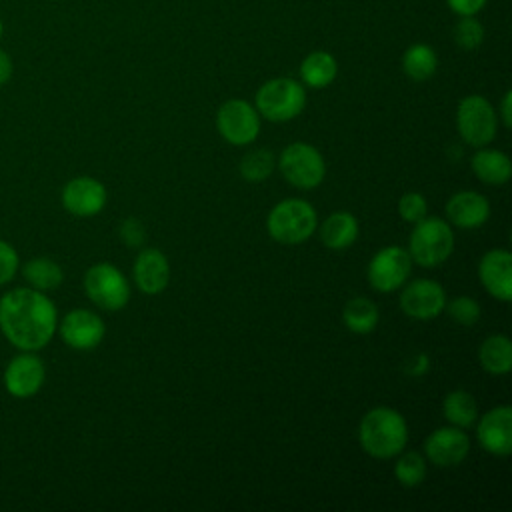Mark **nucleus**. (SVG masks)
<instances>
[{
    "label": "nucleus",
    "mask_w": 512,
    "mask_h": 512,
    "mask_svg": "<svg viewBox=\"0 0 512 512\" xmlns=\"http://www.w3.org/2000/svg\"><path fill=\"white\" fill-rule=\"evenodd\" d=\"M58 328V310L46 292L12 288L0 296V332L18 350L44 348Z\"/></svg>",
    "instance_id": "1"
},
{
    "label": "nucleus",
    "mask_w": 512,
    "mask_h": 512,
    "mask_svg": "<svg viewBox=\"0 0 512 512\" xmlns=\"http://www.w3.org/2000/svg\"><path fill=\"white\" fill-rule=\"evenodd\" d=\"M358 440L366 454L374 458H394L408 442V426L404 416L388 406L368 410L358 426Z\"/></svg>",
    "instance_id": "2"
},
{
    "label": "nucleus",
    "mask_w": 512,
    "mask_h": 512,
    "mask_svg": "<svg viewBox=\"0 0 512 512\" xmlns=\"http://www.w3.org/2000/svg\"><path fill=\"white\" fill-rule=\"evenodd\" d=\"M316 224L318 218L312 204L302 198L278 202L266 218L268 234L280 244H302L314 234Z\"/></svg>",
    "instance_id": "3"
},
{
    "label": "nucleus",
    "mask_w": 512,
    "mask_h": 512,
    "mask_svg": "<svg viewBox=\"0 0 512 512\" xmlns=\"http://www.w3.org/2000/svg\"><path fill=\"white\" fill-rule=\"evenodd\" d=\"M454 250V232L442 218H422L414 224L408 240V254L420 266H438Z\"/></svg>",
    "instance_id": "4"
},
{
    "label": "nucleus",
    "mask_w": 512,
    "mask_h": 512,
    "mask_svg": "<svg viewBox=\"0 0 512 512\" xmlns=\"http://www.w3.org/2000/svg\"><path fill=\"white\" fill-rule=\"evenodd\" d=\"M306 106L304 84L294 78H272L256 92V110L270 122H286L296 118Z\"/></svg>",
    "instance_id": "5"
},
{
    "label": "nucleus",
    "mask_w": 512,
    "mask_h": 512,
    "mask_svg": "<svg viewBox=\"0 0 512 512\" xmlns=\"http://www.w3.org/2000/svg\"><path fill=\"white\" fill-rule=\"evenodd\" d=\"M86 296L104 310H122L130 300V286L126 276L108 262H98L90 266L84 274Z\"/></svg>",
    "instance_id": "6"
},
{
    "label": "nucleus",
    "mask_w": 512,
    "mask_h": 512,
    "mask_svg": "<svg viewBox=\"0 0 512 512\" xmlns=\"http://www.w3.org/2000/svg\"><path fill=\"white\" fill-rule=\"evenodd\" d=\"M456 126L466 144L486 146L496 136V112L484 96L470 94L458 102Z\"/></svg>",
    "instance_id": "7"
},
{
    "label": "nucleus",
    "mask_w": 512,
    "mask_h": 512,
    "mask_svg": "<svg viewBox=\"0 0 512 512\" xmlns=\"http://www.w3.org/2000/svg\"><path fill=\"white\" fill-rule=\"evenodd\" d=\"M282 176L296 188H316L326 174L322 154L306 142H294L286 146L278 158Z\"/></svg>",
    "instance_id": "8"
},
{
    "label": "nucleus",
    "mask_w": 512,
    "mask_h": 512,
    "mask_svg": "<svg viewBox=\"0 0 512 512\" xmlns=\"http://www.w3.org/2000/svg\"><path fill=\"white\" fill-rule=\"evenodd\" d=\"M216 128L220 136L234 146L250 144L260 132V114L250 102L232 98L218 108Z\"/></svg>",
    "instance_id": "9"
},
{
    "label": "nucleus",
    "mask_w": 512,
    "mask_h": 512,
    "mask_svg": "<svg viewBox=\"0 0 512 512\" xmlns=\"http://www.w3.org/2000/svg\"><path fill=\"white\" fill-rule=\"evenodd\" d=\"M412 270L408 250L400 246H386L378 250L368 264V282L378 292H392L400 288Z\"/></svg>",
    "instance_id": "10"
},
{
    "label": "nucleus",
    "mask_w": 512,
    "mask_h": 512,
    "mask_svg": "<svg viewBox=\"0 0 512 512\" xmlns=\"http://www.w3.org/2000/svg\"><path fill=\"white\" fill-rule=\"evenodd\" d=\"M46 380V368L40 356L20 350L4 368V388L14 398H30L40 392Z\"/></svg>",
    "instance_id": "11"
},
{
    "label": "nucleus",
    "mask_w": 512,
    "mask_h": 512,
    "mask_svg": "<svg viewBox=\"0 0 512 512\" xmlns=\"http://www.w3.org/2000/svg\"><path fill=\"white\" fill-rule=\"evenodd\" d=\"M400 308L410 318L432 320L446 308L444 288L430 278L412 280L400 292Z\"/></svg>",
    "instance_id": "12"
},
{
    "label": "nucleus",
    "mask_w": 512,
    "mask_h": 512,
    "mask_svg": "<svg viewBox=\"0 0 512 512\" xmlns=\"http://www.w3.org/2000/svg\"><path fill=\"white\" fill-rule=\"evenodd\" d=\"M58 332L66 346L74 350H92L102 342L106 334V326L96 312L86 308H76V310H70L60 320Z\"/></svg>",
    "instance_id": "13"
},
{
    "label": "nucleus",
    "mask_w": 512,
    "mask_h": 512,
    "mask_svg": "<svg viewBox=\"0 0 512 512\" xmlns=\"http://www.w3.org/2000/svg\"><path fill=\"white\" fill-rule=\"evenodd\" d=\"M62 206L80 218L96 216L106 206V188L90 176H76L62 188Z\"/></svg>",
    "instance_id": "14"
},
{
    "label": "nucleus",
    "mask_w": 512,
    "mask_h": 512,
    "mask_svg": "<svg viewBox=\"0 0 512 512\" xmlns=\"http://www.w3.org/2000/svg\"><path fill=\"white\" fill-rule=\"evenodd\" d=\"M424 452L426 458L438 468L458 466L470 452V440L462 428L444 426L426 438Z\"/></svg>",
    "instance_id": "15"
},
{
    "label": "nucleus",
    "mask_w": 512,
    "mask_h": 512,
    "mask_svg": "<svg viewBox=\"0 0 512 512\" xmlns=\"http://www.w3.org/2000/svg\"><path fill=\"white\" fill-rule=\"evenodd\" d=\"M480 446L494 456H508L512 452V408L496 406L488 410L476 428Z\"/></svg>",
    "instance_id": "16"
},
{
    "label": "nucleus",
    "mask_w": 512,
    "mask_h": 512,
    "mask_svg": "<svg viewBox=\"0 0 512 512\" xmlns=\"http://www.w3.org/2000/svg\"><path fill=\"white\" fill-rule=\"evenodd\" d=\"M478 278L486 292L502 302L512 298V256L504 248L488 250L478 264Z\"/></svg>",
    "instance_id": "17"
},
{
    "label": "nucleus",
    "mask_w": 512,
    "mask_h": 512,
    "mask_svg": "<svg viewBox=\"0 0 512 512\" xmlns=\"http://www.w3.org/2000/svg\"><path fill=\"white\" fill-rule=\"evenodd\" d=\"M134 282L144 294H160L170 280V264L156 248H146L134 262Z\"/></svg>",
    "instance_id": "18"
},
{
    "label": "nucleus",
    "mask_w": 512,
    "mask_h": 512,
    "mask_svg": "<svg viewBox=\"0 0 512 512\" xmlns=\"http://www.w3.org/2000/svg\"><path fill=\"white\" fill-rule=\"evenodd\" d=\"M446 214L448 220L458 228H480L490 218V204L488 200L472 190L456 192L446 202Z\"/></svg>",
    "instance_id": "19"
},
{
    "label": "nucleus",
    "mask_w": 512,
    "mask_h": 512,
    "mask_svg": "<svg viewBox=\"0 0 512 512\" xmlns=\"http://www.w3.org/2000/svg\"><path fill=\"white\" fill-rule=\"evenodd\" d=\"M472 172L476 174L478 180L486 182V184H506L510 180L512 174V164L510 158L500 152V150H492V148H482L472 156L470 160Z\"/></svg>",
    "instance_id": "20"
},
{
    "label": "nucleus",
    "mask_w": 512,
    "mask_h": 512,
    "mask_svg": "<svg viewBox=\"0 0 512 512\" xmlns=\"http://www.w3.org/2000/svg\"><path fill=\"white\" fill-rule=\"evenodd\" d=\"M338 74L336 58L326 50H314L300 62V80L308 88H326Z\"/></svg>",
    "instance_id": "21"
},
{
    "label": "nucleus",
    "mask_w": 512,
    "mask_h": 512,
    "mask_svg": "<svg viewBox=\"0 0 512 512\" xmlns=\"http://www.w3.org/2000/svg\"><path fill=\"white\" fill-rule=\"evenodd\" d=\"M358 238V220L350 212H334L320 226V240L332 250H342Z\"/></svg>",
    "instance_id": "22"
},
{
    "label": "nucleus",
    "mask_w": 512,
    "mask_h": 512,
    "mask_svg": "<svg viewBox=\"0 0 512 512\" xmlns=\"http://www.w3.org/2000/svg\"><path fill=\"white\" fill-rule=\"evenodd\" d=\"M478 360L488 374L502 376L512 368V342L504 334L488 336L478 350Z\"/></svg>",
    "instance_id": "23"
},
{
    "label": "nucleus",
    "mask_w": 512,
    "mask_h": 512,
    "mask_svg": "<svg viewBox=\"0 0 512 512\" xmlns=\"http://www.w3.org/2000/svg\"><path fill=\"white\" fill-rule=\"evenodd\" d=\"M438 56L432 46L424 42L410 44L402 54V70L414 82H424L436 74Z\"/></svg>",
    "instance_id": "24"
},
{
    "label": "nucleus",
    "mask_w": 512,
    "mask_h": 512,
    "mask_svg": "<svg viewBox=\"0 0 512 512\" xmlns=\"http://www.w3.org/2000/svg\"><path fill=\"white\" fill-rule=\"evenodd\" d=\"M22 276L24 280L36 288V290H42V292H50V290H56L62 280H64V272L60 268L58 262H54L52 258L48 256H36V258H30L24 266H22Z\"/></svg>",
    "instance_id": "25"
},
{
    "label": "nucleus",
    "mask_w": 512,
    "mask_h": 512,
    "mask_svg": "<svg viewBox=\"0 0 512 512\" xmlns=\"http://www.w3.org/2000/svg\"><path fill=\"white\" fill-rule=\"evenodd\" d=\"M378 306L368 300V298H352L346 302L344 312H342V320L346 324V328L354 334H368L376 328L378 324Z\"/></svg>",
    "instance_id": "26"
},
{
    "label": "nucleus",
    "mask_w": 512,
    "mask_h": 512,
    "mask_svg": "<svg viewBox=\"0 0 512 512\" xmlns=\"http://www.w3.org/2000/svg\"><path fill=\"white\" fill-rule=\"evenodd\" d=\"M442 414L450 424H454L458 428H468L478 418V406H476V400L472 394H468L464 390H454V392L446 394V398L442 402Z\"/></svg>",
    "instance_id": "27"
},
{
    "label": "nucleus",
    "mask_w": 512,
    "mask_h": 512,
    "mask_svg": "<svg viewBox=\"0 0 512 512\" xmlns=\"http://www.w3.org/2000/svg\"><path fill=\"white\" fill-rule=\"evenodd\" d=\"M240 174L248 182H262L274 170V154L270 150H252L240 162Z\"/></svg>",
    "instance_id": "28"
},
{
    "label": "nucleus",
    "mask_w": 512,
    "mask_h": 512,
    "mask_svg": "<svg viewBox=\"0 0 512 512\" xmlns=\"http://www.w3.org/2000/svg\"><path fill=\"white\" fill-rule=\"evenodd\" d=\"M394 476L402 486H418L426 478V460L418 452H406L396 460Z\"/></svg>",
    "instance_id": "29"
},
{
    "label": "nucleus",
    "mask_w": 512,
    "mask_h": 512,
    "mask_svg": "<svg viewBox=\"0 0 512 512\" xmlns=\"http://www.w3.org/2000/svg\"><path fill=\"white\" fill-rule=\"evenodd\" d=\"M452 38L458 48L476 50L484 42V26L476 20V16H458Z\"/></svg>",
    "instance_id": "30"
},
{
    "label": "nucleus",
    "mask_w": 512,
    "mask_h": 512,
    "mask_svg": "<svg viewBox=\"0 0 512 512\" xmlns=\"http://www.w3.org/2000/svg\"><path fill=\"white\" fill-rule=\"evenodd\" d=\"M448 314L456 324L472 326L480 316V304L470 296H458L448 304Z\"/></svg>",
    "instance_id": "31"
},
{
    "label": "nucleus",
    "mask_w": 512,
    "mask_h": 512,
    "mask_svg": "<svg viewBox=\"0 0 512 512\" xmlns=\"http://www.w3.org/2000/svg\"><path fill=\"white\" fill-rule=\"evenodd\" d=\"M428 212V204L426 198L418 192H406L400 200H398V214L402 216V220L416 224L418 220H422Z\"/></svg>",
    "instance_id": "32"
},
{
    "label": "nucleus",
    "mask_w": 512,
    "mask_h": 512,
    "mask_svg": "<svg viewBox=\"0 0 512 512\" xmlns=\"http://www.w3.org/2000/svg\"><path fill=\"white\" fill-rule=\"evenodd\" d=\"M18 268H20L18 252L14 250L12 244L0 238V286L8 284L18 272Z\"/></svg>",
    "instance_id": "33"
},
{
    "label": "nucleus",
    "mask_w": 512,
    "mask_h": 512,
    "mask_svg": "<svg viewBox=\"0 0 512 512\" xmlns=\"http://www.w3.org/2000/svg\"><path fill=\"white\" fill-rule=\"evenodd\" d=\"M120 238L124 240V244L128 246H138L144 240V228L140 224V220L136 218H126L120 226Z\"/></svg>",
    "instance_id": "34"
},
{
    "label": "nucleus",
    "mask_w": 512,
    "mask_h": 512,
    "mask_svg": "<svg viewBox=\"0 0 512 512\" xmlns=\"http://www.w3.org/2000/svg\"><path fill=\"white\" fill-rule=\"evenodd\" d=\"M488 0H446L448 8L456 16H476L478 12L484 10Z\"/></svg>",
    "instance_id": "35"
},
{
    "label": "nucleus",
    "mask_w": 512,
    "mask_h": 512,
    "mask_svg": "<svg viewBox=\"0 0 512 512\" xmlns=\"http://www.w3.org/2000/svg\"><path fill=\"white\" fill-rule=\"evenodd\" d=\"M428 368H430V358H428V354L416 352V354L408 356V360L404 362V368H402V370H404L408 376L418 378V376H424V374L428 372Z\"/></svg>",
    "instance_id": "36"
},
{
    "label": "nucleus",
    "mask_w": 512,
    "mask_h": 512,
    "mask_svg": "<svg viewBox=\"0 0 512 512\" xmlns=\"http://www.w3.org/2000/svg\"><path fill=\"white\" fill-rule=\"evenodd\" d=\"M12 74H14L12 58H10V54H8L4 48H0V86L8 84L10 78H12Z\"/></svg>",
    "instance_id": "37"
},
{
    "label": "nucleus",
    "mask_w": 512,
    "mask_h": 512,
    "mask_svg": "<svg viewBox=\"0 0 512 512\" xmlns=\"http://www.w3.org/2000/svg\"><path fill=\"white\" fill-rule=\"evenodd\" d=\"M510 104H512V92L506 90L504 96H502V102H500V116H502L504 128H510V126H512V110H510Z\"/></svg>",
    "instance_id": "38"
},
{
    "label": "nucleus",
    "mask_w": 512,
    "mask_h": 512,
    "mask_svg": "<svg viewBox=\"0 0 512 512\" xmlns=\"http://www.w3.org/2000/svg\"><path fill=\"white\" fill-rule=\"evenodd\" d=\"M2 36H4V22H2V18H0V42H2Z\"/></svg>",
    "instance_id": "39"
}]
</instances>
